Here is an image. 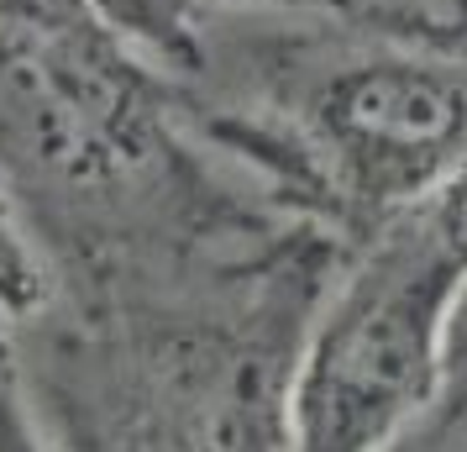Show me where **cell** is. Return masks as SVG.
Here are the masks:
<instances>
[{
  "instance_id": "obj_9",
  "label": "cell",
  "mask_w": 467,
  "mask_h": 452,
  "mask_svg": "<svg viewBox=\"0 0 467 452\" xmlns=\"http://www.w3.org/2000/svg\"><path fill=\"white\" fill-rule=\"evenodd\" d=\"M389 452H467V421L431 405Z\"/></svg>"
},
{
  "instance_id": "obj_5",
  "label": "cell",
  "mask_w": 467,
  "mask_h": 452,
  "mask_svg": "<svg viewBox=\"0 0 467 452\" xmlns=\"http://www.w3.org/2000/svg\"><path fill=\"white\" fill-rule=\"evenodd\" d=\"M47 295H53V279H47V268L37 258L32 237H26L5 184H0V316L5 321H26L32 310L47 305Z\"/></svg>"
},
{
  "instance_id": "obj_1",
  "label": "cell",
  "mask_w": 467,
  "mask_h": 452,
  "mask_svg": "<svg viewBox=\"0 0 467 452\" xmlns=\"http://www.w3.org/2000/svg\"><path fill=\"white\" fill-rule=\"evenodd\" d=\"M0 184L53 295L184 279L320 226L211 148L179 79L89 0H0Z\"/></svg>"
},
{
  "instance_id": "obj_6",
  "label": "cell",
  "mask_w": 467,
  "mask_h": 452,
  "mask_svg": "<svg viewBox=\"0 0 467 452\" xmlns=\"http://www.w3.org/2000/svg\"><path fill=\"white\" fill-rule=\"evenodd\" d=\"M0 452H53L37 415H32V400H26L22 363H16V342H11L5 316H0Z\"/></svg>"
},
{
  "instance_id": "obj_3",
  "label": "cell",
  "mask_w": 467,
  "mask_h": 452,
  "mask_svg": "<svg viewBox=\"0 0 467 452\" xmlns=\"http://www.w3.org/2000/svg\"><path fill=\"white\" fill-rule=\"evenodd\" d=\"M205 142L358 242L467 173V43L373 16H236L184 79Z\"/></svg>"
},
{
  "instance_id": "obj_4",
  "label": "cell",
  "mask_w": 467,
  "mask_h": 452,
  "mask_svg": "<svg viewBox=\"0 0 467 452\" xmlns=\"http://www.w3.org/2000/svg\"><path fill=\"white\" fill-rule=\"evenodd\" d=\"M169 79H194L215 26L236 16H368L362 0H89Z\"/></svg>"
},
{
  "instance_id": "obj_7",
  "label": "cell",
  "mask_w": 467,
  "mask_h": 452,
  "mask_svg": "<svg viewBox=\"0 0 467 452\" xmlns=\"http://www.w3.org/2000/svg\"><path fill=\"white\" fill-rule=\"evenodd\" d=\"M373 22L410 26V32H436V37H462L467 43V0H362Z\"/></svg>"
},
{
  "instance_id": "obj_2",
  "label": "cell",
  "mask_w": 467,
  "mask_h": 452,
  "mask_svg": "<svg viewBox=\"0 0 467 452\" xmlns=\"http://www.w3.org/2000/svg\"><path fill=\"white\" fill-rule=\"evenodd\" d=\"M352 242L305 226L163 284L47 295L11 321L53 452H289L295 368Z\"/></svg>"
},
{
  "instance_id": "obj_8",
  "label": "cell",
  "mask_w": 467,
  "mask_h": 452,
  "mask_svg": "<svg viewBox=\"0 0 467 452\" xmlns=\"http://www.w3.org/2000/svg\"><path fill=\"white\" fill-rule=\"evenodd\" d=\"M431 405L467 421V284H462V295H457V305H451V321H446L441 389H436V400H431Z\"/></svg>"
}]
</instances>
